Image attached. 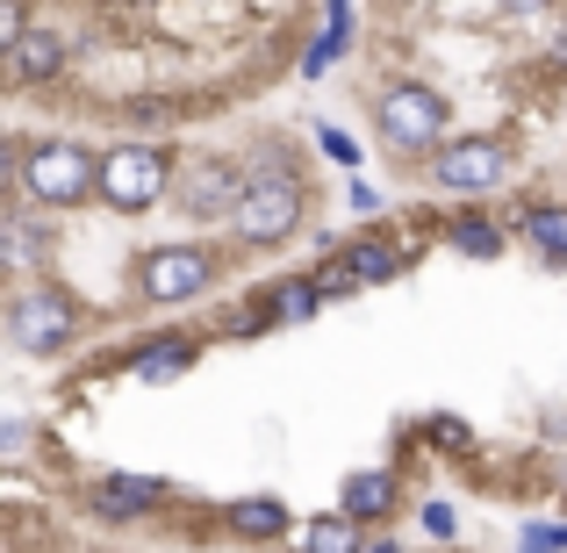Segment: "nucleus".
<instances>
[{
	"label": "nucleus",
	"instance_id": "obj_1",
	"mask_svg": "<svg viewBox=\"0 0 567 553\" xmlns=\"http://www.w3.org/2000/svg\"><path fill=\"white\" fill-rule=\"evenodd\" d=\"M245 166H251V181H245V202H237V216H230V237H237L245 252L288 245V237L309 223V202H317L302 152H295L288 137H266L259 152L245 158Z\"/></svg>",
	"mask_w": 567,
	"mask_h": 553
},
{
	"label": "nucleus",
	"instance_id": "obj_2",
	"mask_svg": "<svg viewBox=\"0 0 567 553\" xmlns=\"http://www.w3.org/2000/svg\"><path fill=\"white\" fill-rule=\"evenodd\" d=\"M8 187L14 202L43 208V216H72V208H86L101 194V152L80 137H14Z\"/></svg>",
	"mask_w": 567,
	"mask_h": 553
},
{
	"label": "nucleus",
	"instance_id": "obj_3",
	"mask_svg": "<svg viewBox=\"0 0 567 553\" xmlns=\"http://www.w3.org/2000/svg\"><path fill=\"white\" fill-rule=\"evenodd\" d=\"M367 115H374V137H381V152L395 158H439L445 144H453V101L439 94L431 80H388L374 86V101H367Z\"/></svg>",
	"mask_w": 567,
	"mask_h": 553
},
{
	"label": "nucleus",
	"instance_id": "obj_4",
	"mask_svg": "<svg viewBox=\"0 0 567 553\" xmlns=\"http://www.w3.org/2000/svg\"><path fill=\"white\" fill-rule=\"evenodd\" d=\"M0 317H8V346L29 352V360H58V352H72L80 331H86L80 295L58 288L51 274H22L8 288V309H0Z\"/></svg>",
	"mask_w": 567,
	"mask_h": 553
},
{
	"label": "nucleus",
	"instance_id": "obj_5",
	"mask_svg": "<svg viewBox=\"0 0 567 553\" xmlns=\"http://www.w3.org/2000/svg\"><path fill=\"white\" fill-rule=\"evenodd\" d=\"M181 166L187 158L166 137H115V144H101V194L94 202L115 208V216H144V208H158L181 187Z\"/></svg>",
	"mask_w": 567,
	"mask_h": 553
},
{
	"label": "nucleus",
	"instance_id": "obj_6",
	"mask_svg": "<svg viewBox=\"0 0 567 553\" xmlns=\"http://www.w3.org/2000/svg\"><path fill=\"white\" fill-rule=\"evenodd\" d=\"M216 280H223V252L202 245V237H173V245L137 252V303H152V309L202 303Z\"/></svg>",
	"mask_w": 567,
	"mask_h": 553
},
{
	"label": "nucleus",
	"instance_id": "obj_7",
	"mask_svg": "<svg viewBox=\"0 0 567 553\" xmlns=\"http://www.w3.org/2000/svg\"><path fill=\"white\" fill-rule=\"evenodd\" d=\"M245 181H251L245 158H230V152H194L187 166H181V187H173V202H181L187 223H223V231H230L237 202H245Z\"/></svg>",
	"mask_w": 567,
	"mask_h": 553
},
{
	"label": "nucleus",
	"instance_id": "obj_8",
	"mask_svg": "<svg viewBox=\"0 0 567 553\" xmlns=\"http://www.w3.org/2000/svg\"><path fill=\"white\" fill-rule=\"evenodd\" d=\"M424 181L439 194H496L503 181H511V144L503 137H453L424 166Z\"/></svg>",
	"mask_w": 567,
	"mask_h": 553
},
{
	"label": "nucleus",
	"instance_id": "obj_9",
	"mask_svg": "<svg viewBox=\"0 0 567 553\" xmlns=\"http://www.w3.org/2000/svg\"><path fill=\"white\" fill-rule=\"evenodd\" d=\"M173 503V482H158V474H94V489H86V511L109 518V525H144V518H158Z\"/></svg>",
	"mask_w": 567,
	"mask_h": 553
},
{
	"label": "nucleus",
	"instance_id": "obj_10",
	"mask_svg": "<svg viewBox=\"0 0 567 553\" xmlns=\"http://www.w3.org/2000/svg\"><path fill=\"white\" fill-rule=\"evenodd\" d=\"M51 252H58V216H43L29 202H8V216H0V259L14 274H43Z\"/></svg>",
	"mask_w": 567,
	"mask_h": 553
},
{
	"label": "nucleus",
	"instance_id": "obj_11",
	"mask_svg": "<svg viewBox=\"0 0 567 553\" xmlns=\"http://www.w3.org/2000/svg\"><path fill=\"white\" fill-rule=\"evenodd\" d=\"M65 65H72V37H65L58 22H37V29H29V37L8 51V80H14V86H51Z\"/></svg>",
	"mask_w": 567,
	"mask_h": 553
},
{
	"label": "nucleus",
	"instance_id": "obj_12",
	"mask_svg": "<svg viewBox=\"0 0 567 553\" xmlns=\"http://www.w3.org/2000/svg\"><path fill=\"white\" fill-rule=\"evenodd\" d=\"M338 511H346L360 532H381L388 518L402 511V482H395V468H360V474H346V496H338Z\"/></svg>",
	"mask_w": 567,
	"mask_h": 553
},
{
	"label": "nucleus",
	"instance_id": "obj_13",
	"mask_svg": "<svg viewBox=\"0 0 567 553\" xmlns=\"http://www.w3.org/2000/svg\"><path fill=\"white\" fill-rule=\"evenodd\" d=\"M223 532L245 540V546H274V540H288V532H302V525H295V511L280 496H237V503H223Z\"/></svg>",
	"mask_w": 567,
	"mask_h": 553
},
{
	"label": "nucleus",
	"instance_id": "obj_14",
	"mask_svg": "<svg viewBox=\"0 0 567 553\" xmlns=\"http://www.w3.org/2000/svg\"><path fill=\"white\" fill-rule=\"evenodd\" d=\"M338 259L360 274V288H381V280H402V266H410V245H402L395 231H360L338 245Z\"/></svg>",
	"mask_w": 567,
	"mask_h": 553
},
{
	"label": "nucleus",
	"instance_id": "obj_15",
	"mask_svg": "<svg viewBox=\"0 0 567 553\" xmlns=\"http://www.w3.org/2000/svg\"><path fill=\"white\" fill-rule=\"evenodd\" d=\"M194 360H202V338H194V331H166V338H144V346L130 352V373L152 381V388H166V381H181Z\"/></svg>",
	"mask_w": 567,
	"mask_h": 553
},
{
	"label": "nucleus",
	"instance_id": "obj_16",
	"mask_svg": "<svg viewBox=\"0 0 567 553\" xmlns=\"http://www.w3.org/2000/svg\"><path fill=\"white\" fill-rule=\"evenodd\" d=\"M259 309L274 317V331H280V324H317L323 317V295H317V280H309V274H274L259 288Z\"/></svg>",
	"mask_w": 567,
	"mask_h": 553
},
{
	"label": "nucleus",
	"instance_id": "obj_17",
	"mask_svg": "<svg viewBox=\"0 0 567 553\" xmlns=\"http://www.w3.org/2000/svg\"><path fill=\"white\" fill-rule=\"evenodd\" d=\"M517 237H525L546 266L567 274V202H525L517 208Z\"/></svg>",
	"mask_w": 567,
	"mask_h": 553
},
{
	"label": "nucleus",
	"instance_id": "obj_18",
	"mask_svg": "<svg viewBox=\"0 0 567 553\" xmlns=\"http://www.w3.org/2000/svg\"><path fill=\"white\" fill-rule=\"evenodd\" d=\"M445 245H453L460 259H503L511 231H503L496 216H482V208H467V216H453V223H445Z\"/></svg>",
	"mask_w": 567,
	"mask_h": 553
},
{
	"label": "nucleus",
	"instance_id": "obj_19",
	"mask_svg": "<svg viewBox=\"0 0 567 553\" xmlns=\"http://www.w3.org/2000/svg\"><path fill=\"white\" fill-rule=\"evenodd\" d=\"M295 553H367V532L352 525L346 511H323V518H302V532H295Z\"/></svg>",
	"mask_w": 567,
	"mask_h": 553
},
{
	"label": "nucleus",
	"instance_id": "obj_20",
	"mask_svg": "<svg viewBox=\"0 0 567 553\" xmlns=\"http://www.w3.org/2000/svg\"><path fill=\"white\" fill-rule=\"evenodd\" d=\"M346 51H352V22H323V37L302 51V80H323V72H331Z\"/></svg>",
	"mask_w": 567,
	"mask_h": 553
},
{
	"label": "nucleus",
	"instance_id": "obj_21",
	"mask_svg": "<svg viewBox=\"0 0 567 553\" xmlns=\"http://www.w3.org/2000/svg\"><path fill=\"white\" fill-rule=\"evenodd\" d=\"M309 280H317V295H323V303H352V295H360V274H352V266L338 259V252H331L323 266H309Z\"/></svg>",
	"mask_w": 567,
	"mask_h": 553
},
{
	"label": "nucleus",
	"instance_id": "obj_22",
	"mask_svg": "<svg viewBox=\"0 0 567 553\" xmlns=\"http://www.w3.org/2000/svg\"><path fill=\"white\" fill-rule=\"evenodd\" d=\"M266 331H274V317L259 309V295H251V303H237V309H223V317H216V338H266Z\"/></svg>",
	"mask_w": 567,
	"mask_h": 553
},
{
	"label": "nucleus",
	"instance_id": "obj_23",
	"mask_svg": "<svg viewBox=\"0 0 567 553\" xmlns=\"http://www.w3.org/2000/svg\"><path fill=\"white\" fill-rule=\"evenodd\" d=\"M317 152L331 158V166L360 173V144H352V137H346V130H338V123H317Z\"/></svg>",
	"mask_w": 567,
	"mask_h": 553
},
{
	"label": "nucleus",
	"instance_id": "obj_24",
	"mask_svg": "<svg viewBox=\"0 0 567 553\" xmlns=\"http://www.w3.org/2000/svg\"><path fill=\"white\" fill-rule=\"evenodd\" d=\"M517 553H567V518L560 525H539V518L517 525Z\"/></svg>",
	"mask_w": 567,
	"mask_h": 553
},
{
	"label": "nucleus",
	"instance_id": "obj_25",
	"mask_svg": "<svg viewBox=\"0 0 567 553\" xmlns=\"http://www.w3.org/2000/svg\"><path fill=\"white\" fill-rule=\"evenodd\" d=\"M29 29H37V22H29V0H0V51H14Z\"/></svg>",
	"mask_w": 567,
	"mask_h": 553
},
{
	"label": "nucleus",
	"instance_id": "obj_26",
	"mask_svg": "<svg viewBox=\"0 0 567 553\" xmlns=\"http://www.w3.org/2000/svg\"><path fill=\"white\" fill-rule=\"evenodd\" d=\"M416 518H424V532H431V540H453V532H460L453 503H424V511H416Z\"/></svg>",
	"mask_w": 567,
	"mask_h": 553
},
{
	"label": "nucleus",
	"instance_id": "obj_27",
	"mask_svg": "<svg viewBox=\"0 0 567 553\" xmlns=\"http://www.w3.org/2000/svg\"><path fill=\"white\" fill-rule=\"evenodd\" d=\"M0 453H8V460L29 453V424H22V417H8V424H0Z\"/></svg>",
	"mask_w": 567,
	"mask_h": 553
},
{
	"label": "nucleus",
	"instance_id": "obj_28",
	"mask_svg": "<svg viewBox=\"0 0 567 553\" xmlns=\"http://www.w3.org/2000/svg\"><path fill=\"white\" fill-rule=\"evenodd\" d=\"M130 115H137V123H173V101L144 94V101H130Z\"/></svg>",
	"mask_w": 567,
	"mask_h": 553
},
{
	"label": "nucleus",
	"instance_id": "obj_29",
	"mask_svg": "<svg viewBox=\"0 0 567 553\" xmlns=\"http://www.w3.org/2000/svg\"><path fill=\"white\" fill-rule=\"evenodd\" d=\"M346 208H360V216H374V208H381V194L367 187V181H352V187H346Z\"/></svg>",
	"mask_w": 567,
	"mask_h": 553
},
{
	"label": "nucleus",
	"instance_id": "obj_30",
	"mask_svg": "<svg viewBox=\"0 0 567 553\" xmlns=\"http://www.w3.org/2000/svg\"><path fill=\"white\" fill-rule=\"evenodd\" d=\"M431 439H439V446H467V424H453V417H439V424H431Z\"/></svg>",
	"mask_w": 567,
	"mask_h": 553
},
{
	"label": "nucleus",
	"instance_id": "obj_31",
	"mask_svg": "<svg viewBox=\"0 0 567 553\" xmlns=\"http://www.w3.org/2000/svg\"><path fill=\"white\" fill-rule=\"evenodd\" d=\"M503 8H511V14H546L554 0H503Z\"/></svg>",
	"mask_w": 567,
	"mask_h": 553
},
{
	"label": "nucleus",
	"instance_id": "obj_32",
	"mask_svg": "<svg viewBox=\"0 0 567 553\" xmlns=\"http://www.w3.org/2000/svg\"><path fill=\"white\" fill-rule=\"evenodd\" d=\"M323 8H331V22H352V8H360V0H323Z\"/></svg>",
	"mask_w": 567,
	"mask_h": 553
},
{
	"label": "nucleus",
	"instance_id": "obj_33",
	"mask_svg": "<svg viewBox=\"0 0 567 553\" xmlns=\"http://www.w3.org/2000/svg\"><path fill=\"white\" fill-rule=\"evenodd\" d=\"M554 65H567V22L554 29Z\"/></svg>",
	"mask_w": 567,
	"mask_h": 553
},
{
	"label": "nucleus",
	"instance_id": "obj_34",
	"mask_svg": "<svg viewBox=\"0 0 567 553\" xmlns=\"http://www.w3.org/2000/svg\"><path fill=\"white\" fill-rule=\"evenodd\" d=\"M367 553H402V546L395 540H367Z\"/></svg>",
	"mask_w": 567,
	"mask_h": 553
}]
</instances>
